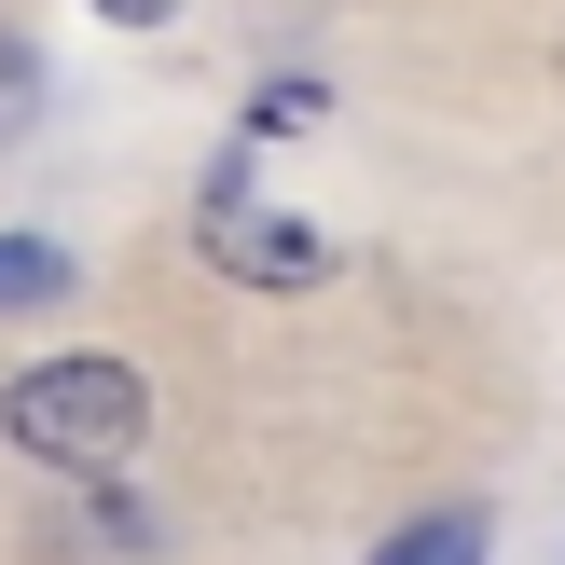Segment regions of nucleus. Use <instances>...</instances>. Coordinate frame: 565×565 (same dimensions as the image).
Listing matches in <instances>:
<instances>
[{"label":"nucleus","mask_w":565,"mask_h":565,"mask_svg":"<svg viewBox=\"0 0 565 565\" xmlns=\"http://www.w3.org/2000/svg\"><path fill=\"white\" fill-rule=\"evenodd\" d=\"M138 428H152V386H138V359H110V345L28 359V373L0 386V441L42 456V469H70V483H110V469L138 456Z\"/></svg>","instance_id":"nucleus-1"},{"label":"nucleus","mask_w":565,"mask_h":565,"mask_svg":"<svg viewBox=\"0 0 565 565\" xmlns=\"http://www.w3.org/2000/svg\"><path fill=\"white\" fill-rule=\"evenodd\" d=\"M193 221H207V263L235 276V290H318L331 276V235L290 207H263V166H248V138L207 166V193H193Z\"/></svg>","instance_id":"nucleus-2"},{"label":"nucleus","mask_w":565,"mask_h":565,"mask_svg":"<svg viewBox=\"0 0 565 565\" xmlns=\"http://www.w3.org/2000/svg\"><path fill=\"white\" fill-rule=\"evenodd\" d=\"M483 539H497L483 511H428V524H401V539H386L373 565H483Z\"/></svg>","instance_id":"nucleus-3"},{"label":"nucleus","mask_w":565,"mask_h":565,"mask_svg":"<svg viewBox=\"0 0 565 565\" xmlns=\"http://www.w3.org/2000/svg\"><path fill=\"white\" fill-rule=\"evenodd\" d=\"M14 303H70V248L55 235H0V318Z\"/></svg>","instance_id":"nucleus-4"},{"label":"nucleus","mask_w":565,"mask_h":565,"mask_svg":"<svg viewBox=\"0 0 565 565\" xmlns=\"http://www.w3.org/2000/svg\"><path fill=\"white\" fill-rule=\"evenodd\" d=\"M28 110H42V55H28V28H0V152H14Z\"/></svg>","instance_id":"nucleus-5"},{"label":"nucleus","mask_w":565,"mask_h":565,"mask_svg":"<svg viewBox=\"0 0 565 565\" xmlns=\"http://www.w3.org/2000/svg\"><path fill=\"white\" fill-rule=\"evenodd\" d=\"M97 14H110V28H166L180 0H97Z\"/></svg>","instance_id":"nucleus-6"}]
</instances>
